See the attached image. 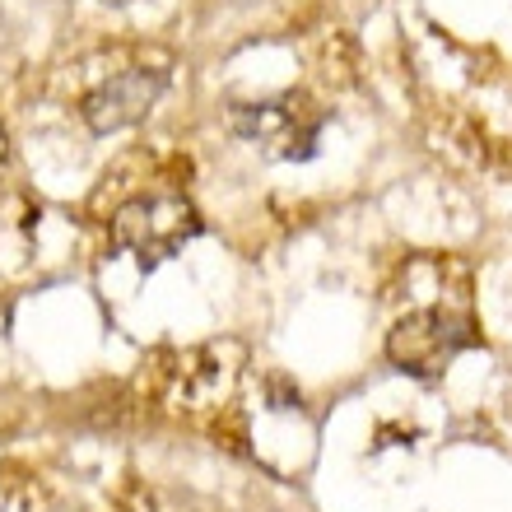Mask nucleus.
I'll return each mask as SVG.
<instances>
[{
    "label": "nucleus",
    "mask_w": 512,
    "mask_h": 512,
    "mask_svg": "<svg viewBox=\"0 0 512 512\" xmlns=\"http://www.w3.org/2000/svg\"><path fill=\"white\" fill-rule=\"evenodd\" d=\"M475 317L471 303H429V308L405 312L387 331V359L410 378H438L466 345H475Z\"/></svg>",
    "instance_id": "f257e3e1"
},
{
    "label": "nucleus",
    "mask_w": 512,
    "mask_h": 512,
    "mask_svg": "<svg viewBox=\"0 0 512 512\" xmlns=\"http://www.w3.org/2000/svg\"><path fill=\"white\" fill-rule=\"evenodd\" d=\"M201 233V215L187 196H140L112 215V243L140 266H159Z\"/></svg>",
    "instance_id": "f03ea898"
},
{
    "label": "nucleus",
    "mask_w": 512,
    "mask_h": 512,
    "mask_svg": "<svg viewBox=\"0 0 512 512\" xmlns=\"http://www.w3.org/2000/svg\"><path fill=\"white\" fill-rule=\"evenodd\" d=\"M233 131L261 145L275 159H308L317 135H322V112L308 98H270V103H247L233 112Z\"/></svg>",
    "instance_id": "7ed1b4c3"
},
{
    "label": "nucleus",
    "mask_w": 512,
    "mask_h": 512,
    "mask_svg": "<svg viewBox=\"0 0 512 512\" xmlns=\"http://www.w3.org/2000/svg\"><path fill=\"white\" fill-rule=\"evenodd\" d=\"M163 70H145V66H131L122 75H112L108 84H98L94 94L84 98V122L89 131L108 135V131H122V126L140 122L163 94Z\"/></svg>",
    "instance_id": "20e7f679"
},
{
    "label": "nucleus",
    "mask_w": 512,
    "mask_h": 512,
    "mask_svg": "<svg viewBox=\"0 0 512 512\" xmlns=\"http://www.w3.org/2000/svg\"><path fill=\"white\" fill-rule=\"evenodd\" d=\"M5 154H10V149H5V131H0V173H5Z\"/></svg>",
    "instance_id": "39448f33"
}]
</instances>
